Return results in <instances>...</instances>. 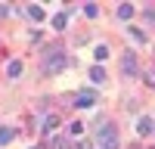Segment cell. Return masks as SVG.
<instances>
[{"label": "cell", "instance_id": "cell-1", "mask_svg": "<svg viewBox=\"0 0 155 149\" xmlns=\"http://www.w3.org/2000/svg\"><path fill=\"white\" fill-rule=\"evenodd\" d=\"M96 140L102 143V149H118V131H115V124H102Z\"/></svg>", "mask_w": 155, "mask_h": 149}, {"label": "cell", "instance_id": "cell-2", "mask_svg": "<svg viewBox=\"0 0 155 149\" xmlns=\"http://www.w3.org/2000/svg\"><path fill=\"white\" fill-rule=\"evenodd\" d=\"M65 65H68V59L62 56V53H50L47 62H44V71H47V74H56V71H62Z\"/></svg>", "mask_w": 155, "mask_h": 149}, {"label": "cell", "instance_id": "cell-3", "mask_svg": "<svg viewBox=\"0 0 155 149\" xmlns=\"http://www.w3.org/2000/svg\"><path fill=\"white\" fill-rule=\"evenodd\" d=\"M96 106V93L93 90H81L74 96V109H93Z\"/></svg>", "mask_w": 155, "mask_h": 149}, {"label": "cell", "instance_id": "cell-4", "mask_svg": "<svg viewBox=\"0 0 155 149\" xmlns=\"http://www.w3.org/2000/svg\"><path fill=\"white\" fill-rule=\"evenodd\" d=\"M121 68H124V74H134L137 71V56L127 50V53H121Z\"/></svg>", "mask_w": 155, "mask_h": 149}, {"label": "cell", "instance_id": "cell-5", "mask_svg": "<svg viewBox=\"0 0 155 149\" xmlns=\"http://www.w3.org/2000/svg\"><path fill=\"white\" fill-rule=\"evenodd\" d=\"M152 127H155V121H152L149 115H143V118L137 121V134H140V137H146V134H152Z\"/></svg>", "mask_w": 155, "mask_h": 149}, {"label": "cell", "instance_id": "cell-6", "mask_svg": "<svg viewBox=\"0 0 155 149\" xmlns=\"http://www.w3.org/2000/svg\"><path fill=\"white\" fill-rule=\"evenodd\" d=\"M90 81L102 84V81H106V68H102V65H93V68H90Z\"/></svg>", "mask_w": 155, "mask_h": 149}, {"label": "cell", "instance_id": "cell-7", "mask_svg": "<svg viewBox=\"0 0 155 149\" xmlns=\"http://www.w3.org/2000/svg\"><path fill=\"white\" fill-rule=\"evenodd\" d=\"M12 137H16V131H12V127H0V146H9Z\"/></svg>", "mask_w": 155, "mask_h": 149}, {"label": "cell", "instance_id": "cell-8", "mask_svg": "<svg viewBox=\"0 0 155 149\" xmlns=\"http://www.w3.org/2000/svg\"><path fill=\"white\" fill-rule=\"evenodd\" d=\"M118 19H124V22L134 19V3H121V6H118Z\"/></svg>", "mask_w": 155, "mask_h": 149}, {"label": "cell", "instance_id": "cell-9", "mask_svg": "<svg viewBox=\"0 0 155 149\" xmlns=\"http://www.w3.org/2000/svg\"><path fill=\"white\" fill-rule=\"evenodd\" d=\"M127 34H130V41H137V44H146V34L140 31L137 25H134V28H127Z\"/></svg>", "mask_w": 155, "mask_h": 149}, {"label": "cell", "instance_id": "cell-10", "mask_svg": "<svg viewBox=\"0 0 155 149\" xmlns=\"http://www.w3.org/2000/svg\"><path fill=\"white\" fill-rule=\"evenodd\" d=\"M28 16H31L34 22H44V9L37 6V3H31V6H28Z\"/></svg>", "mask_w": 155, "mask_h": 149}, {"label": "cell", "instance_id": "cell-11", "mask_svg": "<svg viewBox=\"0 0 155 149\" xmlns=\"http://www.w3.org/2000/svg\"><path fill=\"white\" fill-rule=\"evenodd\" d=\"M6 74H9V78H19V74H22V62H9V65H6Z\"/></svg>", "mask_w": 155, "mask_h": 149}, {"label": "cell", "instance_id": "cell-12", "mask_svg": "<svg viewBox=\"0 0 155 149\" xmlns=\"http://www.w3.org/2000/svg\"><path fill=\"white\" fill-rule=\"evenodd\" d=\"M65 25H68V16H65V12H59V16H53V28H65Z\"/></svg>", "mask_w": 155, "mask_h": 149}, {"label": "cell", "instance_id": "cell-13", "mask_svg": "<svg viewBox=\"0 0 155 149\" xmlns=\"http://www.w3.org/2000/svg\"><path fill=\"white\" fill-rule=\"evenodd\" d=\"M93 56H96V62H102V59H109V47H106V44H99V47L93 50Z\"/></svg>", "mask_w": 155, "mask_h": 149}, {"label": "cell", "instance_id": "cell-14", "mask_svg": "<svg viewBox=\"0 0 155 149\" xmlns=\"http://www.w3.org/2000/svg\"><path fill=\"white\" fill-rule=\"evenodd\" d=\"M56 124H59V118H56V115H47V118H44V134H50Z\"/></svg>", "mask_w": 155, "mask_h": 149}, {"label": "cell", "instance_id": "cell-15", "mask_svg": "<svg viewBox=\"0 0 155 149\" xmlns=\"http://www.w3.org/2000/svg\"><path fill=\"white\" fill-rule=\"evenodd\" d=\"M68 134H71V137H81V134H84V124H81V121H71Z\"/></svg>", "mask_w": 155, "mask_h": 149}, {"label": "cell", "instance_id": "cell-16", "mask_svg": "<svg viewBox=\"0 0 155 149\" xmlns=\"http://www.w3.org/2000/svg\"><path fill=\"white\" fill-rule=\"evenodd\" d=\"M84 12H87L90 19H96V12H99V6H96V3H87V6H84Z\"/></svg>", "mask_w": 155, "mask_h": 149}, {"label": "cell", "instance_id": "cell-17", "mask_svg": "<svg viewBox=\"0 0 155 149\" xmlns=\"http://www.w3.org/2000/svg\"><path fill=\"white\" fill-rule=\"evenodd\" d=\"M146 84H149V87H155V68H149V71H146Z\"/></svg>", "mask_w": 155, "mask_h": 149}, {"label": "cell", "instance_id": "cell-18", "mask_svg": "<svg viewBox=\"0 0 155 149\" xmlns=\"http://www.w3.org/2000/svg\"><path fill=\"white\" fill-rule=\"evenodd\" d=\"M6 12H9V6H6V3H0V16H6Z\"/></svg>", "mask_w": 155, "mask_h": 149}, {"label": "cell", "instance_id": "cell-19", "mask_svg": "<svg viewBox=\"0 0 155 149\" xmlns=\"http://www.w3.org/2000/svg\"><path fill=\"white\" fill-rule=\"evenodd\" d=\"M31 149H41V146H31Z\"/></svg>", "mask_w": 155, "mask_h": 149}]
</instances>
